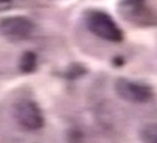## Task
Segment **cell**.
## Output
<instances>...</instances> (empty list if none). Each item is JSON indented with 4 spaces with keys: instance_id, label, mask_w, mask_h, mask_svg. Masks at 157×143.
<instances>
[{
    "instance_id": "6da1fadb",
    "label": "cell",
    "mask_w": 157,
    "mask_h": 143,
    "mask_svg": "<svg viewBox=\"0 0 157 143\" xmlns=\"http://www.w3.org/2000/svg\"><path fill=\"white\" fill-rule=\"evenodd\" d=\"M85 25L93 35L111 43H118L124 35L118 25L107 13L100 10H90L85 14Z\"/></svg>"
},
{
    "instance_id": "7a4b0ae2",
    "label": "cell",
    "mask_w": 157,
    "mask_h": 143,
    "mask_svg": "<svg viewBox=\"0 0 157 143\" xmlns=\"http://www.w3.org/2000/svg\"><path fill=\"white\" fill-rule=\"evenodd\" d=\"M13 114L18 125L25 131L35 132L42 129L44 125V117L42 114L40 107L29 99L18 100L13 107Z\"/></svg>"
},
{
    "instance_id": "3957f363",
    "label": "cell",
    "mask_w": 157,
    "mask_h": 143,
    "mask_svg": "<svg viewBox=\"0 0 157 143\" xmlns=\"http://www.w3.org/2000/svg\"><path fill=\"white\" fill-rule=\"evenodd\" d=\"M35 33V24L24 15H13L0 20V35L11 40H24Z\"/></svg>"
},
{
    "instance_id": "277c9868",
    "label": "cell",
    "mask_w": 157,
    "mask_h": 143,
    "mask_svg": "<svg viewBox=\"0 0 157 143\" xmlns=\"http://www.w3.org/2000/svg\"><path fill=\"white\" fill-rule=\"evenodd\" d=\"M116 92L122 100L129 103H146L151 99V90L149 86L135 81L120 78L116 81Z\"/></svg>"
},
{
    "instance_id": "5b68a950",
    "label": "cell",
    "mask_w": 157,
    "mask_h": 143,
    "mask_svg": "<svg viewBox=\"0 0 157 143\" xmlns=\"http://www.w3.org/2000/svg\"><path fill=\"white\" fill-rule=\"evenodd\" d=\"M36 64H38V58L32 51L24 53V56L20 60V68L22 72H32L36 68Z\"/></svg>"
},
{
    "instance_id": "8992f818",
    "label": "cell",
    "mask_w": 157,
    "mask_h": 143,
    "mask_svg": "<svg viewBox=\"0 0 157 143\" xmlns=\"http://www.w3.org/2000/svg\"><path fill=\"white\" fill-rule=\"evenodd\" d=\"M140 139L143 142H157V124H147L140 131Z\"/></svg>"
},
{
    "instance_id": "52a82bcc",
    "label": "cell",
    "mask_w": 157,
    "mask_h": 143,
    "mask_svg": "<svg viewBox=\"0 0 157 143\" xmlns=\"http://www.w3.org/2000/svg\"><path fill=\"white\" fill-rule=\"evenodd\" d=\"M18 0H0V11H6L10 10L17 4Z\"/></svg>"
}]
</instances>
